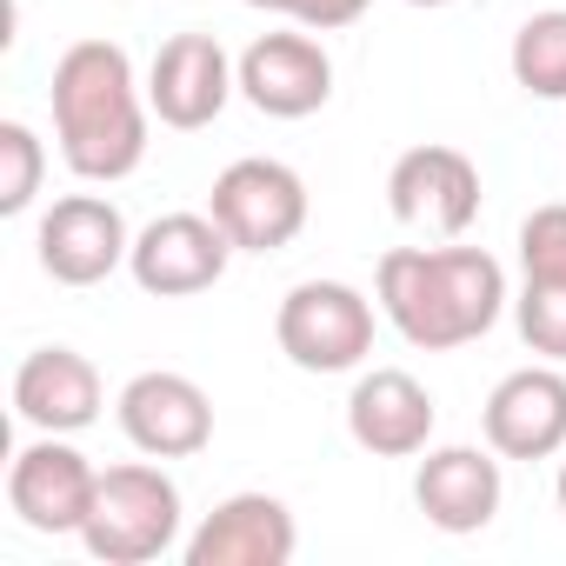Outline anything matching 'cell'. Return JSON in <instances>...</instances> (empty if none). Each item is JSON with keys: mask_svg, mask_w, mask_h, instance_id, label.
<instances>
[{"mask_svg": "<svg viewBox=\"0 0 566 566\" xmlns=\"http://www.w3.org/2000/svg\"><path fill=\"white\" fill-rule=\"evenodd\" d=\"M513 81L539 101H566V8L520 21L513 34Z\"/></svg>", "mask_w": 566, "mask_h": 566, "instance_id": "cell-18", "label": "cell"}, {"mask_svg": "<svg viewBox=\"0 0 566 566\" xmlns=\"http://www.w3.org/2000/svg\"><path fill=\"white\" fill-rule=\"evenodd\" d=\"M486 447L500 460H546L566 447V374L520 367L486 400Z\"/></svg>", "mask_w": 566, "mask_h": 566, "instance_id": "cell-15", "label": "cell"}, {"mask_svg": "<svg viewBox=\"0 0 566 566\" xmlns=\"http://www.w3.org/2000/svg\"><path fill=\"white\" fill-rule=\"evenodd\" d=\"M94 493H101V473L87 467V453H74L61 440H34L14 453L8 500L34 533H81L94 513Z\"/></svg>", "mask_w": 566, "mask_h": 566, "instance_id": "cell-12", "label": "cell"}, {"mask_svg": "<svg viewBox=\"0 0 566 566\" xmlns=\"http://www.w3.org/2000/svg\"><path fill=\"white\" fill-rule=\"evenodd\" d=\"M240 94L266 120H307L334 101V61L314 34H260L240 54Z\"/></svg>", "mask_w": 566, "mask_h": 566, "instance_id": "cell-8", "label": "cell"}, {"mask_svg": "<svg viewBox=\"0 0 566 566\" xmlns=\"http://www.w3.org/2000/svg\"><path fill=\"white\" fill-rule=\"evenodd\" d=\"M127 253H134L127 220L101 193H67L41 220V266L61 280V287H101Z\"/></svg>", "mask_w": 566, "mask_h": 566, "instance_id": "cell-9", "label": "cell"}, {"mask_svg": "<svg viewBox=\"0 0 566 566\" xmlns=\"http://www.w3.org/2000/svg\"><path fill=\"white\" fill-rule=\"evenodd\" d=\"M120 427L147 460H193L213 440V400L187 374H134L120 387Z\"/></svg>", "mask_w": 566, "mask_h": 566, "instance_id": "cell-10", "label": "cell"}, {"mask_svg": "<svg viewBox=\"0 0 566 566\" xmlns=\"http://www.w3.org/2000/svg\"><path fill=\"white\" fill-rule=\"evenodd\" d=\"M14 407L41 433H81L101 420V374L74 347H34L14 374Z\"/></svg>", "mask_w": 566, "mask_h": 566, "instance_id": "cell-16", "label": "cell"}, {"mask_svg": "<svg viewBox=\"0 0 566 566\" xmlns=\"http://www.w3.org/2000/svg\"><path fill=\"white\" fill-rule=\"evenodd\" d=\"M387 207L400 227H427L440 240H460L480 213V174L460 147H440V140L407 147L387 174Z\"/></svg>", "mask_w": 566, "mask_h": 566, "instance_id": "cell-7", "label": "cell"}, {"mask_svg": "<svg viewBox=\"0 0 566 566\" xmlns=\"http://www.w3.org/2000/svg\"><path fill=\"white\" fill-rule=\"evenodd\" d=\"M559 513H566V467H559Z\"/></svg>", "mask_w": 566, "mask_h": 566, "instance_id": "cell-25", "label": "cell"}, {"mask_svg": "<svg viewBox=\"0 0 566 566\" xmlns=\"http://www.w3.org/2000/svg\"><path fill=\"white\" fill-rule=\"evenodd\" d=\"M280 354L301 374H347L374 354V307L347 287V280H301L280 301Z\"/></svg>", "mask_w": 566, "mask_h": 566, "instance_id": "cell-4", "label": "cell"}, {"mask_svg": "<svg viewBox=\"0 0 566 566\" xmlns=\"http://www.w3.org/2000/svg\"><path fill=\"white\" fill-rule=\"evenodd\" d=\"M433 394L413 380V374H400V367H374V374H360V387L347 394V433H354V447H367L374 460H407V453H420L427 440H433Z\"/></svg>", "mask_w": 566, "mask_h": 566, "instance_id": "cell-14", "label": "cell"}, {"mask_svg": "<svg viewBox=\"0 0 566 566\" xmlns=\"http://www.w3.org/2000/svg\"><path fill=\"white\" fill-rule=\"evenodd\" d=\"M413 500L440 533H480L500 513V460L480 447H440L420 460Z\"/></svg>", "mask_w": 566, "mask_h": 566, "instance_id": "cell-17", "label": "cell"}, {"mask_svg": "<svg viewBox=\"0 0 566 566\" xmlns=\"http://www.w3.org/2000/svg\"><path fill=\"white\" fill-rule=\"evenodd\" d=\"M180 533V486L160 473V467H107L101 473V493H94V513L81 526L87 553L101 566H147L174 546Z\"/></svg>", "mask_w": 566, "mask_h": 566, "instance_id": "cell-3", "label": "cell"}, {"mask_svg": "<svg viewBox=\"0 0 566 566\" xmlns=\"http://www.w3.org/2000/svg\"><path fill=\"white\" fill-rule=\"evenodd\" d=\"M54 127L81 180H127L147 154V107L134 94V61L114 41H74L54 61Z\"/></svg>", "mask_w": 566, "mask_h": 566, "instance_id": "cell-2", "label": "cell"}, {"mask_svg": "<svg viewBox=\"0 0 566 566\" xmlns=\"http://www.w3.org/2000/svg\"><path fill=\"white\" fill-rule=\"evenodd\" d=\"M360 14H367V0H294V21L301 28H321V34L327 28H354Z\"/></svg>", "mask_w": 566, "mask_h": 566, "instance_id": "cell-22", "label": "cell"}, {"mask_svg": "<svg viewBox=\"0 0 566 566\" xmlns=\"http://www.w3.org/2000/svg\"><path fill=\"white\" fill-rule=\"evenodd\" d=\"M520 266H526V280H566V200L526 213V227H520Z\"/></svg>", "mask_w": 566, "mask_h": 566, "instance_id": "cell-21", "label": "cell"}, {"mask_svg": "<svg viewBox=\"0 0 566 566\" xmlns=\"http://www.w3.org/2000/svg\"><path fill=\"white\" fill-rule=\"evenodd\" d=\"M247 8H266V14H294V0H247Z\"/></svg>", "mask_w": 566, "mask_h": 566, "instance_id": "cell-23", "label": "cell"}, {"mask_svg": "<svg viewBox=\"0 0 566 566\" xmlns=\"http://www.w3.org/2000/svg\"><path fill=\"white\" fill-rule=\"evenodd\" d=\"M240 247L227 240V227L213 213H160L154 227H140L127 266L140 280V294H160V301H187V294H207L213 280L227 273Z\"/></svg>", "mask_w": 566, "mask_h": 566, "instance_id": "cell-6", "label": "cell"}, {"mask_svg": "<svg viewBox=\"0 0 566 566\" xmlns=\"http://www.w3.org/2000/svg\"><path fill=\"white\" fill-rule=\"evenodd\" d=\"M374 280H380L387 321L427 354L480 340L506 307V273L480 247H433V253L427 247H394V253H380Z\"/></svg>", "mask_w": 566, "mask_h": 566, "instance_id": "cell-1", "label": "cell"}, {"mask_svg": "<svg viewBox=\"0 0 566 566\" xmlns=\"http://www.w3.org/2000/svg\"><path fill=\"white\" fill-rule=\"evenodd\" d=\"M520 340L546 360H566V280H526L520 294Z\"/></svg>", "mask_w": 566, "mask_h": 566, "instance_id": "cell-20", "label": "cell"}, {"mask_svg": "<svg viewBox=\"0 0 566 566\" xmlns=\"http://www.w3.org/2000/svg\"><path fill=\"white\" fill-rule=\"evenodd\" d=\"M407 8H447V0H407Z\"/></svg>", "mask_w": 566, "mask_h": 566, "instance_id": "cell-24", "label": "cell"}, {"mask_svg": "<svg viewBox=\"0 0 566 566\" xmlns=\"http://www.w3.org/2000/svg\"><path fill=\"white\" fill-rule=\"evenodd\" d=\"M41 140L21 120H0V213H28L41 193Z\"/></svg>", "mask_w": 566, "mask_h": 566, "instance_id": "cell-19", "label": "cell"}, {"mask_svg": "<svg viewBox=\"0 0 566 566\" xmlns=\"http://www.w3.org/2000/svg\"><path fill=\"white\" fill-rule=\"evenodd\" d=\"M294 546H301L294 513L273 493H233L187 539V566H287Z\"/></svg>", "mask_w": 566, "mask_h": 566, "instance_id": "cell-13", "label": "cell"}, {"mask_svg": "<svg viewBox=\"0 0 566 566\" xmlns=\"http://www.w3.org/2000/svg\"><path fill=\"white\" fill-rule=\"evenodd\" d=\"M207 213L227 227V240L240 253H280V247H294V233L307 227V187H301L294 167H280V160H233L213 180Z\"/></svg>", "mask_w": 566, "mask_h": 566, "instance_id": "cell-5", "label": "cell"}, {"mask_svg": "<svg viewBox=\"0 0 566 566\" xmlns=\"http://www.w3.org/2000/svg\"><path fill=\"white\" fill-rule=\"evenodd\" d=\"M233 87H240V67H227V54H220L213 34H174V41H160V54H154L147 107H154L167 127L193 134V127L220 120V107H227Z\"/></svg>", "mask_w": 566, "mask_h": 566, "instance_id": "cell-11", "label": "cell"}]
</instances>
